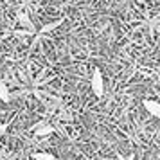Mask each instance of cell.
Masks as SVG:
<instances>
[{
    "label": "cell",
    "instance_id": "3",
    "mask_svg": "<svg viewBox=\"0 0 160 160\" xmlns=\"http://www.w3.org/2000/svg\"><path fill=\"white\" fill-rule=\"evenodd\" d=\"M51 133H54V128L51 124H38L34 128V135L36 137H45V135H51Z\"/></svg>",
    "mask_w": 160,
    "mask_h": 160
},
{
    "label": "cell",
    "instance_id": "4",
    "mask_svg": "<svg viewBox=\"0 0 160 160\" xmlns=\"http://www.w3.org/2000/svg\"><path fill=\"white\" fill-rule=\"evenodd\" d=\"M18 22L23 23V29L27 31V32H34V25H32V22H31L29 18H27V15H18Z\"/></svg>",
    "mask_w": 160,
    "mask_h": 160
},
{
    "label": "cell",
    "instance_id": "6",
    "mask_svg": "<svg viewBox=\"0 0 160 160\" xmlns=\"http://www.w3.org/2000/svg\"><path fill=\"white\" fill-rule=\"evenodd\" d=\"M32 158L34 160H56V157L49 151H38V153L32 155Z\"/></svg>",
    "mask_w": 160,
    "mask_h": 160
},
{
    "label": "cell",
    "instance_id": "2",
    "mask_svg": "<svg viewBox=\"0 0 160 160\" xmlns=\"http://www.w3.org/2000/svg\"><path fill=\"white\" fill-rule=\"evenodd\" d=\"M142 104H144V108L151 113L153 117H157V119H160V102L158 101H153V99H144L142 101Z\"/></svg>",
    "mask_w": 160,
    "mask_h": 160
},
{
    "label": "cell",
    "instance_id": "9",
    "mask_svg": "<svg viewBox=\"0 0 160 160\" xmlns=\"http://www.w3.org/2000/svg\"><path fill=\"white\" fill-rule=\"evenodd\" d=\"M137 2H138V4H144L146 0H137Z\"/></svg>",
    "mask_w": 160,
    "mask_h": 160
},
{
    "label": "cell",
    "instance_id": "8",
    "mask_svg": "<svg viewBox=\"0 0 160 160\" xmlns=\"http://www.w3.org/2000/svg\"><path fill=\"white\" fill-rule=\"evenodd\" d=\"M8 128H9V122H2V124H0V137L8 131Z\"/></svg>",
    "mask_w": 160,
    "mask_h": 160
},
{
    "label": "cell",
    "instance_id": "1",
    "mask_svg": "<svg viewBox=\"0 0 160 160\" xmlns=\"http://www.w3.org/2000/svg\"><path fill=\"white\" fill-rule=\"evenodd\" d=\"M90 87H92V92H94L95 97H102V94H104V81H102V74L99 68H94L92 79H90Z\"/></svg>",
    "mask_w": 160,
    "mask_h": 160
},
{
    "label": "cell",
    "instance_id": "7",
    "mask_svg": "<svg viewBox=\"0 0 160 160\" xmlns=\"http://www.w3.org/2000/svg\"><path fill=\"white\" fill-rule=\"evenodd\" d=\"M59 25V22H52V23H47V25H45L43 29H42V34H43V32H51V31H54L56 29V27H58Z\"/></svg>",
    "mask_w": 160,
    "mask_h": 160
},
{
    "label": "cell",
    "instance_id": "5",
    "mask_svg": "<svg viewBox=\"0 0 160 160\" xmlns=\"http://www.w3.org/2000/svg\"><path fill=\"white\" fill-rule=\"evenodd\" d=\"M9 97H11V94H9L8 85H6L4 81H0V99L4 102H9Z\"/></svg>",
    "mask_w": 160,
    "mask_h": 160
}]
</instances>
